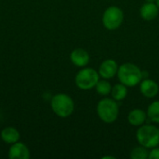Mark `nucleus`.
Masks as SVG:
<instances>
[{
    "mask_svg": "<svg viewBox=\"0 0 159 159\" xmlns=\"http://www.w3.org/2000/svg\"><path fill=\"white\" fill-rule=\"evenodd\" d=\"M1 139L7 144H13L20 140V132L13 127H7L1 131Z\"/></svg>",
    "mask_w": 159,
    "mask_h": 159,
    "instance_id": "13",
    "label": "nucleus"
},
{
    "mask_svg": "<svg viewBox=\"0 0 159 159\" xmlns=\"http://www.w3.org/2000/svg\"><path fill=\"white\" fill-rule=\"evenodd\" d=\"M129 157L131 159H148L149 150L143 145H139L131 150Z\"/></svg>",
    "mask_w": 159,
    "mask_h": 159,
    "instance_id": "17",
    "label": "nucleus"
},
{
    "mask_svg": "<svg viewBox=\"0 0 159 159\" xmlns=\"http://www.w3.org/2000/svg\"><path fill=\"white\" fill-rule=\"evenodd\" d=\"M100 80V75L97 70L89 67H83L75 75V82L78 89L82 90H89L95 88Z\"/></svg>",
    "mask_w": 159,
    "mask_h": 159,
    "instance_id": "5",
    "label": "nucleus"
},
{
    "mask_svg": "<svg viewBox=\"0 0 159 159\" xmlns=\"http://www.w3.org/2000/svg\"><path fill=\"white\" fill-rule=\"evenodd\" d=\"M111 95L115 101L122 102L128 96V87L119 82V83H117L112 87Z\"/></svg>",
    "mask_w": 159,
    "mask_h": 159,
    "instance_id": "14",
    "label": "nucleus"
},
{
    "mask_svg": "<svg viewBox=\"0 0 159 159\" xmlns=\"http://www.w3.org/2000/svg\"><path fill=\"white\" fill-rule=\"evenodd\" d=\"M8 157L10 159H28L30 157V151L24 143L17 142L10 146Z\"/></svg>",
    "mask_w": 159,
    "mask_h": 159,
    "instance_id": "10",
    "label": "nucleus"
},
{
    "mask_svg": "<svg viewBox=\"0 0 159 159\" xmlns=\"http://www.w3.org/2000/svg\"><path fill=\"white\" fill-rule=\"evenodd\" d=\"M148 159H159V147H154L149 151Z\"/></svg>",
    "mask_w": 159,
    "mask_h": 159,
    "instance_id": "18",
    "label": "nucleus"
},
{
    "mask_svg": "<svg viewBox=\"0 0 159 159\" xmlns=\"http://www.w3.org/2000/svg\"><path fill=\"white\" fill-rule=\"evenodd\" d=\"M146 3H157V0H144Z\"/></svg>",
    "mask_w": 159,
    "mask_h": 159,
    "instance_id": "20",
    "label": "nucleus"
},
{
    "mask_svg": "<svg viewBox=\"0 0 159 159\" xmlns=\"http://www.w3.org/2000/svg\"><path fill=\"white\" fill-rule=\"evenodd\" d=\"M117 77L120 83L128 88H134L140 85L143 78V71L132 62H125L118 67Z\"/></svg>",
    "mask_w": 159,
    "mask_h": 159,
    "instance_id": "1",
    "label": "nucleus"
},
{
    "mask_svg": "<svg viewBox=\"0 0 159 159\" xmlns=\"http://www.w3.org/2000/svg\"><path fill=\"white\" fill-rule=\"evenodd\" d=\"M118 65L117 62L113 59H107L104 60L98 70V73L100 75V77L103 79H112L117 75L118 71Z\"/></svg>",
    "mask_w": 159,
    "mask_h": 159,
    "instance_id": "7",
    "label": "nucleus"
},
{
    "mask_svg": "<svg viewBox=\"0 0 159 159\" xmlns=\"http://www.w3.org/2000/svg\"><path fill=\"white\" fill-rule=\"evenodd\" d=\"M70 60L73 62V64L75 65L76 67L83 68L89 64L90 61V57L87 50L81 48H77L71 52Z\"/></svg>",
    "mask_w": 159,
    "mask_h": 159,
    "instance_id": "9",
    "label": "nucleus"
},
{
    "mask_svg": "<svg viewBox=\"0 0 159 159\" xmlns=\"http://www.w3.org/2000/svg\"><path fill=\"white\" fill-rule=\"evenodd\" d=\"M99 118L105 124H112L116 121L119 115V105L113 98L102 99L96 107Z\"/></svg>",
    "mask_w": 159,
    "mask_h": 159,
    "instance_id": "2",
    "label": "nucleus"
},
{
    "mask_svg": "<svg viewBox=\"0 0 159 159\" xmlns=\"http://www.w3.org/2000/svg\"><path fill=\"white\" fill-rule=\"evenodd\" d=\"M102 25L105 29L114 31L118 29L124 21V12L116 6L107 7L102 14Z\"/></svg>",
    "mask_w": 159,
    "mask_h": 159,
    "instance_id": "6",
    "label": "nucleus"
},
{
    "mask_svg": "<svg viewBox=\"0 0 159 159\" xmlns=\"http://www.w3.org/2000/svg\"><path fill=\"white\" fill-rule=\"evenodd\" d=\"M146 113L150 121L156 124H159V101H155L150 103Z\"/></svg>",
    "mask_w": 159,
    "mask_h": 159,
    "instance_id": "16",
    "label": "nucleus"
},
{
    "mask_svg": "<svg viewBox=\"0 0 159 159\" xmlns=\"http://www.w3.org/2000/svg\"><path fill=\"white\" fill-rule=\"evenodd\" d=\"M50 105L55 115L61 118L69 117L75 110L74 100L69 95L64 93L54 95L51 99Z\"/></svg>",
    "mask_w": 159,
    "mask_h": 159,
    "instance_id": "4",
    "label": "nucleus"
},
{
    "mask_svg": "<svg viewBox=\"0 0 159 159\" xmlns=\"http://www.w3.org/2000/svg\"><path fill=\"white\" fill-rule=\"evenodd\" d=\"M102 159H116V157H113V156H104L102 157Z\"/></svg>",
    "mask_w": 159,
    "mask_h": 159,
    "instance_id": "19",
    "label": "nucleus"
},
{
    "mask_svg": "<svg viewBox=\"0 0 159 159\" xmlns=\"http://www.w3.org/2000/svg\"><path fill=\"white\" fill-rule=\"evenodd\" d=\"M157 5L158 6V7H159V0H157Z\"/></svg>",
    "mask_w": 159,
    "mask_h": 159,
    "instance_id": "21",
    "label": "nucleus"
},
{
    "mask_svg": "<svg viewBox=\"0 0 159 159\" xmlns=\"http://www.w3.org/2000/svg\"><path fill=\"white\" fill-rule=\"evenodd\" d=\"M147 113L142 109H133L128 115V122L133 127H141L147 120Z\"/></svg>",
    "mask_w": 159,
    "mask_h": 159,
    "instance_id": "12",
    "label": "nucleus"
},
{
    "mask_svg": "<svg viewBox=\"0 0 159 159\" xmlns=\"http://www.w3.org/2000/svg\"><path fill=\"white\" fill-rule=\"evenodd\" d=\"M140 91L147 99H153L158 95L159 85L153 79L143 78L140 83Z\"/></svg>",
    "mask_w": 159,
    "mask_h": 159,
    "instance_id": "8",
    "label": "nucleus"
},
{
    "mask_svg": "<svg viewBox=\"0 0 159 159\" xmlns=\"http://www.w3.org/2000/svg\"><path fill=\"white\" fill-rule=\"evenodd\" d=\"M159 14V7L157 3H145L140 8L141 17L147 21L154 20Z\"/></svg>",
    "mask_w": 159,
    "mask_h": 159,
    "instance_id": "11",
    "label": "nucleus"
},
{
    "mask_svg": "<svg viewBox=\"0 0 159 159\" xmlns=\"http://www.w3.org/2000/svg\"><path fill=\"white\" fill-rule=\"evenodd\" d=\"M96 89V92L101 95V96H108L109 94H111V90H112V85L111 83L108 81V79H100L98 81V83L95 86Z\"/></svg>",
    "mask_w": 159,
    "mask_h": 159,
    "instance_id": "15",
    "label": "nucleus"
},
{
    "mask_svg": "<svg viewBox=\"0 0 159 159\" xmlns=\"http://www.w3.org/2000/svg\"><path fill=\"white\" fill-rule=\"evenodd\" d=\"M136 139L140 145L152 149L159 145V129L151 124H143L136 131Z\"/></svg>",
    "mask_w": 159,
    "mask_h": 159,
    "instance_id": "3",
    "label": "nucleus"
}]
</instances>
